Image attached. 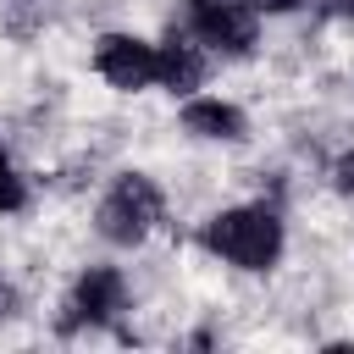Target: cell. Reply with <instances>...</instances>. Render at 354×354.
<instances>
[{
  "mask_svg": "<svg viewBox=\"0 0 354 354\" xmlns=\"http://www.w3.org/2000/svg\"><path fill=\"white\" fill-rule=\"evenodd\" d=\"M332 183H337L343 194H354V149H348V155H343V160L332 166Z\"/></svg>",
  "mask_w": 354,
  "mask_h": 354,
  "instance_id": "obj_10",
  "label": "cell"
},
{
  "mask_svg": "<svg viewBox=\"0 0 354 354\" xmlns=\"http://www.w3.org/2000/svg\"><path fill=\"white\" fill-rule=\"evenodd\" d=\"M94 72L111 83V88H149L155 83V44L133 39V33H105L94 44Z\"/></svg>",
  "mask_w": 354,
  "mask_h": 354,
  "instance_id": "obj_4",
  "label": "cell"
},
{
  "mask_svg": "<svg viewBox=\"0 0 354 354\" xmlns=\"http://www.w3.org/2000/svg\"><path fill=\"white\" fill-rule=\"evenodd\" d=\"M199 77H205V55H199V44H188V39H166V44H155V83H166L171 94H188V88H199Z\"/></svg>",
  "mask_w": 354,
  "mask_h": 354,
  "instance_id": "obj_6",
  "label": "cell"
},
{
  "mask_svg": "<svg viewBox=\"0 0 354 354\" xmlns=\"http://www.w3.org/2000/svg\"><path fill=\"white\" fill-rule=\"evenodd\" d=\"M183 127H188L194 138L232 144V138H243V111L227 105V100H188V105H183Z\"/></svg>",
  "mask_w": 354,
  "mask_h": 354,
  "instance_id": "obj_7",
  "label": "cell"
},
{
  "mask_svg": "<svg viewBox=\"0 0 354 354\" xmlns=\"http://www.w3.org/2000/svg\"><path fill=\"white\" fill-rule=\"evenodd\" d=\"M205 249L221 254V260L238 266V271H266V266H277V254H282V221H277V210H266V205L221 210V216L205 221Z\"/></svg>",
  "mask_w": 354,
  "mask_h": 354,
  "instance_id": "obj_1",
  "label": "cell"
},
{
  "mask_svg": "<svg viewBox=\"0 0 354 354\" xmlns=\"http://www.w3.org/2000/svg\"><path fill=\"white\" fill-rule=\"evenodd\" d=\"M11 315H17V288L0 277V321H11Z\"/></svg>",
  "mask_w": 354,
  "mask_h": 354,
  "instance_id": "obj_11",
  "label": "cell"
},
{
  "mask_svg": "<svg viewBox=\"0 0 354 354\" xmlns=\"http://www.w3.org/2000/svg\"><path fill=\"white\" fill-rule=\"evenodd\" d=\"M22 205H28V183H22L6 160H0V210L11 216V210H22Z\"/></svg>",
  "mask_w": 354,
  "mask_h": 354,
  "instance_id": "obj_9",
  "label": "cell"
},
{
  "mask_svg": "<svg viewBox=\"0 0 354 354\" xmlns=\"http://www.w3.org/2000/svg\"><path fill=\"white\" fill-rule=\"evenodd\" d=\"M122 293H127V288H122V271H111V266H88V271L77 277V293H72V304H66L72 315H66L61 326L72 332L77 321H88V326H94V321H111V315L122 310Z\"/></svg>",
  "mask_w": 354,
  "mask_h": 354,
  "instance_id": "obj_5",
  "label": "cell"
},
{
  "mask_svg": "<svg viewBox=\"0 0 354 354\" xmlns=\"http://www.w3.org/2000/svg\"><path fill=\"white\" fill-rule=\"evenodd\" d=\"M188 22L216 50H254V6L249 0H188Z\"/></svg>",
  "mask_w": 354,
  "mask_h": 354,
  "instance_id": "obj_3",
  "label": "cell"
},
{
  "mask_svg": "<svg viewBox=\"0 0 354 354\" xmlns=\"http://www.w3.org/2000/svg\"><path fill=\"white\" fill-rule=\"evenodd\" d=\"M39 22H44V0H6V33L28 39Z\"/></svg>",
  "mask_w": 354,
  "mask_h": 354,
  "instance_id": "obj_8",
  "label": "cell"
},
{
  "mask_svg": "<svg viewBox=\"0 0 354 354\" xmlns=\"http://www.w3.org/2000/svg\"><path fill=\"white\" fill-rule=\"evenodd\" d=\"M0 160H6V144H0Z\"/></svg>",
  "mask_w": 354,
  "mask_h": 354,
  "instance_id": "obj_13",
  "label": "cell"
},
{
  "mask_svg": "<svg viewBox=\"0 0 354 354\" xmlns=\"http://www.w3.org/2000/svg\"><path fill=\"white\" fill-rule=\"evenodd\" d=\"M160 216H166L160 188H155L144 171H127V177L105 194V205L94 210V227H100V238H111V243H138Z\"/></svg>",
  "mask_w": 354,
  "mask_h": 354,
  "instance_id": "obj_2",
  "label": "cell"
},
{
  "mask_svg": "<svg viewBox=\"0 0 354 354\" xmlns=\"http://www.w3.org/2000/svg\"><path fill=\"white\" fill-rule=\"evenodd\" d=\"M254 11H293V6H304V0H249Z\"/></svg>",
  "mask_w": 354,
  "mask_h": 354,
  "instance_id": "obj_12",
  "label": "cell"
}]
</instances>
